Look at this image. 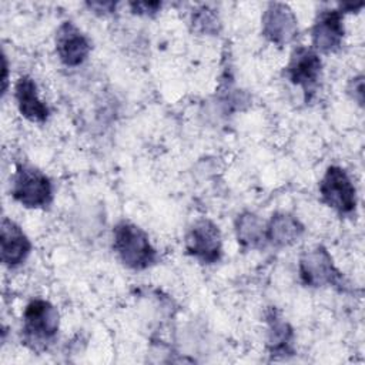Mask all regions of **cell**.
Segmentation results:
<instances>
[{
  "label": "cell",
  "mask_w": 365,
  "mask_h": 365,
  "mask_svg": "<svg viewBox=\"0 0 365 365\" xmlns=\"http://www.w3.org/2000/svg\"><path fill=\"white\" fill-rule=\"evenodd\" d=\"M113 250L120 262L133 271H144L158 261L148 234L134 222L120 221L113 228Z\"/></svg>",
  "instance_id": "6da1fadb"
},
{
  "label": "cell",
  "mask_w": 365,
  "mask_h": 365,
  "mask_svg": "<svg viewBox=\"0 0 365 365\" xmlns=\"http://www.w3.org/2000/svg\"><path fill=\"white\" fill-rule=\"evenodd\" d=\"M60 314L44 298H33L27 302L21 315L23 341L33 351L46 349L57 336Z\"/></svg>",
  "instance_id": "7a4b0ae2"
},
{
  "label": "cell",
  "mask_w": 365,
  "mask_h": 365,
  "mask_svg": "<svg viewBox=\"0 0 365 365\" xmlns=\"http://www.w3.org/2000/svg\"><path fill=\"white\" fill-rule=\"evenodd\" d=\"M10 194L24 208H47L54 198L51 180L33 165L20 164L10 178Z\"/></svg>",
  "instance_id": "3957f363"
},
{
  "label": "cell",
  "mask_w": 365,
  "mask_h": 365,
  "mask_svg": "<svg viewBox=\"0 0 365 365\" xmlns=\"http://www.w3.org/2000/svg\"><path fill=\"white\" fill-rule=\"evenodd\" d=\"M299 279L305 287L344 288L345 281L342 272L335 267L332 255L324 245L307 250L298 261Z\"/></svg>",
  "instance_id": "277c9868"
},
{
  "label": "cell",
  "mask_w": 365,
  "mask_h": 365,
  "mask_svg": "<svg viewBox=\"0 0 365 365\" xmlns=\"http://www.w3.org/2000/svg\"><path fill=\"white\" fill-rule=\"evenodd\" d=\"M321 201L339 215H351L356 208V188L348 173L339 165H329L318 185Z\"/></svg>",
  "instance_id": "5b68a950"
},
{
  "label": "cell",
  "mask_w": 365,
  "mask_h": 365,
  "mask_svg": "<svg viewBox=\"0 0 365 365\" xmlns=\"http://www.w3.org/2000/svg\"><path fill=\"white\" fill-rule=\"evenodd\" d=\"M321 76L322 60L319 54L312 47H295L285 66V77L289 80V83L302 88L307 103L314 98Z\"/></svg>",
  "instance_id": "8992f818"
},
{
  "label": "cell",
  "mask_w": 365,
  "mask_h": 365,
  "mask_svg": "<svg viewBox=\"0 0 365 365\" xmlns=\"http://www.w3.org/2000/svg\"><path fill=\"white\" fill-rule=\"evenodd\" d=\"M184 247L190 257L204 265H212L222 257V235L220 227L208 220L200 218L188 228Z\"/></svg>",
  "instance_id": "52a82bcc"
},
{
  "label": "cell",
  "mask_w": 365,
  "mask_h": 365,
  "mask_svg": "<svg viewBox=\"0 0 365 365\" xmlns=\"http://www.w3.org/2000/svg\"><path fill=\"white\" fill-rule=\"evenodd\" d=\"M261 33L275 46H287L298 36V20L285 3H268L261 16Z\"/></svg>",
  "instance_id": "ba28073f"
},
{
  "label": "cell",
  "mask_w": 365,
  "mask_h": 365,
  "mask_svg": "<svg viewBox=\"0 0 365 365\" xmlns=\"http://www.w3.org/2000/svg\"><path fill=\"white\" fill-rule=\"evenodd\" d=\"M344 36V13L339 9L321 10L311 29V47L318 54L335 53L341 48Z\"/></svg>",
  "instance_id": "9c48e42d"
},
{
  "label": "cell",
  "mask_w": 365,
  "mask_h": 365,
  "mask_svg": "<svg viewBox=\"0 0 365 365\" xmlns=\"http://www.w3.org/2000/svg\"><path fill=\"white\" fill-rule=\"evenodd\" d=\"M54 44L56 54L66 67L81 66L91 51L87 36L73 21H63L58 26Z\"/></svg>",
  "instance_id": "30bf717a"
},
{
  "label": "cell",
  "mask_w": 365,
  "mask_h": 365,
  "mask_svg": "<svg viewBox=\"0 0 365 365\" xmlns=\"http://www.w3.org/2000/svg\"><path fill=\"white\" fill-rule=\"evenodd\" d=\"M31 252V241L23 228L9 217H3L0 225V259L7 268L21 265Z\"/></svg>",
  "instance_id": "8fae6325"
},
{
  "label": "cell",
  "mask_w": 365,
  "mask_h": 365,
  "mask_svg": "<svg viewBox=\"0 0 365 365\" xmlns=\"http://www.w3.org/2000/svg\"><path fill=\"white\" fill-rule=\"evenodd\" d=\"M14 100L19 113L29 121L44 124L50 117L47 104L40 98L38 88L33 77L23 74L14 84Z\"/></svg>",
  "instance_id": "7c38bea8"
},
{
  "label": "cell",
  "mask_w": 365,
  "mask_h": 365,
  "mask_svg": "<svg viewBox=\"0 0 365 365\" xmlns=\"http://www.w3.org/2000/svg\"><path fill=\"white\" fill-rule=\"evenodd\" d=\"M267 324V348L269 355L275 358H285L294 354L292 341L294 329L284 318L281 311L271 307L265 311Z\"/></svg>",
  "instance_id": "4fadbf2b"
},
{
  "label": "cell",
  "mask_w": 365,
  "mask_h": 365,
  "mask_svg": "<svg viewBox=\"0 0 365 365\" xmlns=\"http://www.w3.org/2000/svg\"><path fill=\"white\" fill-rule=\"evenodd\" d=\"M305 232L302 222L292 214L278 211L267 222V242L282 248L297 244Z\"/></svg>",
  "instance_id": "5bb4252c"
},
{
  "label": "cell",
  "mask_w": 365,
  "mask_h": 365,
  "mask_svg": "<svg viewBox=\"0 0 365 365\" xmlns=\"http://www.w3.org/2000/svg\"><path fill=\"white\" fill-rule=\"evenodd\" d=\"M235 235L244 250H261L267 244V222L251 211L241 212L235 220Z\"/></svg>",
  "instance_id": "9a60e30c"
},
{
  "label": "cell",
  "mask_w": 365,
  "mask_h": 365,
  "mask_svg": "<svg viewBox=\"0 0 365 365\" xmlns=\"http://www.w3.org/2000/svg\"><path fill=\"white\" fill-rule=\"evenodd\" d=\"M191 24L194 31L201 34H217L220 31V19L218 14L208 9L207 6H202L201 9L195 10L191 16Z\"/></svg>",
  "instance_id": "2e32d148"
},
{
  "label": "cell",
  "mask_w": 365,
  "mask_h": 365,
  "mask_svg": "<svg viewBox=\"0 0 365 365\" xmlns=\"http://www.w3.org/2000/svg\"><path fill=\"white\" fill-rule=\"evenodd\" d=\"M160 1H131L130 7L134 14L138 16H154L161 10Z\"/></svg>",
  "instance_id": "e0dca14e"
},
{
  "label": "cell",
  "mask_w": 365,
  "mask_h": 365,
  "mask_svg": "<svg viewBox=\"0 0 365 365\" xmlns=\"http://www.w3.org/2000/svg\"><path fill=\"white\" fill-rule=\"evenodd\" d=\"M346 91L354 101H356L361 107L364 106V77L361 74L349 80Z\"/></svg>",
  "instance_id": "ac0fdd59"
},
{
  "label": "cell",
  "mask_w": 365,
  "mask_h": 365,
  "mask_svg": "<svg viewBox=\"0 0 365 365\" xmlns=\"http://www.w3.org/2000/svg\"><path fill=\"white\" fill-rule=\"evenodd\" d=\"M87 7L97 14H108L115 10L114 1H88Z\"/></svg>",
  "instance_id": "d6986e66"
},
{
  "label": "cell",
  "mask_w": 365,
  "mask_h": 365,
  "mask_svg": "<svg viewBox=\"0 0 365 365\" xmlns=\"http://www.w3.org/2000/svg\"><path fill=\"white\" fill-rule=\"evenodd\" d=\"M1 61H3V76H1V94L4 96L7 93L9 88V63H7V57L3 53L1 56Z\"/></svg>",
  "instance_id": "ffe728a7"
}]
</instances>
